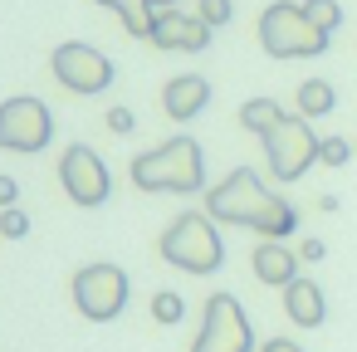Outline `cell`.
<instances>
[{"mask_svg": "<svg viewBox=\"0 0 357 352\" xmlns=\"http://www.w3.org/2000/svg\"><path fill=\"white\" fill-rule=\"evenodd\" d=\"M206 215L225 220V225H250L264 240H284L298 230V211L284 196H274L259 181V171H250V167H235L220 186L206 191Z\"/></svg>", "mask_w": 357, "mask_h": 352, "instance_id": "6da1fadb", "label": "cell"}, {"mask_svg": "<svg viewBox=\"0 0 357 352\" xmlns=\"http://www.w3.org/2000/svg\"><path fill=\"white\" fill-rule=\"evenodd\" d=\"M132 181L142 191H176V196H191L206 186V157H201V142L191 137H172L142 157H132Z\"/></svg>", "mask_w": 357, "mask_h": 352, "instance_id": "7a4b0ae2", "label": "cell"}, {"mask_svg": "<svg viewBox=\"0 0 357 352\" xmlns=\"http://www.w3.org/2000/svg\"><path fill=\"white\" fill-rule=\"evenodd\" d=\"M157 250H162V259H167L172 269H186V274H215V269L225 264L220 230H215V220H211L206 211L176 215V220L162 230Z\"/></svg>", "mask_w": 357, "mask_h": 352, "instance_id": "3957f363", "label": "cell"}, {"mask_svg": "<svg viewBox=\"0 0 357 352\" xmlns=\"http://www.w3.org/2000/svg\"><path fill=\"white\" fill-rule=\"evenodd\" d=\"M328 40L333 35H323L294 0H274L259 15V45H264L269 59H318L328 49Z\"/></svg>", "mask_w": 357, "mask_h": 352, "instance_id": "277c9868", "label": "cell"}, {"mask_svg": "<svg viewBox=\"0 0 357 352\" xmlns=\"http://www.w3.org/2000/svg\"><path fill=\"white\" fill-rule=\"evenodd\" d=\"M69 293H74V303H79L84 318H93V323H113V318L128 308V274H123L118 264L98 259V264H84V269L74 274Z\"/></svg>", "mask_w": 357, "mask_h": 352, "instance_id": "5b68a950", "label": "cell"}, {"mask_svg": "<svg viewBox=\"0 0 357 352\" xmlns=\"http://www.w3.org/2000/svg\"><path fill=\"white\" fill-rule=\"evenodd\" d=\"M191 352H255V332H250V318H245L235 293H211L206 298L201 332H196Z\"/></svg>", "mask_w": 357, "mask_h": 352, "instance_id": "8992f818", "label": "cell"}, {"mask_svg": "<svg viewBox=\"0 0 357 352\" xmlns=\"http://www.w3.org/2000/svg\"><path fill=\"white\" fill-rule=\"evenodd\" d=\"M259 142H264V157H269L274 181H298V176L318 162V142H323V137H313L308 118L298 113V118H284V123H279L274 132H264Z\"/></svg>", "mask_w": 357, "mask_h": 352, "instance_id": "52a82bcc", "label": "cell"}, {"mask_svg": "<svg viewBox=\"0 0 357 352\" xmlns=\"http://www.w3.org/2000/svg\"><path fill=\"white\" fill-rule=\"evenodd\" d=\"M50 137H54V113L35 93L0 103V147L6 152H45Z\"/></svg>", "mask_w": 357, "mask_h": 352, "instance_id": "ba28073f", "label": "cell"}, {"mask_svg": "<svg viewBox=\"0 0 357 352\" xmlns=\"http://www.w3.org/2000/svg\"><path fill=\"white\" fill-rule=\"evenodd\" d=\"M50 69H54V79H59L69 93H84V98L103 93V89L118 79L113 59H108L103 49L84 45V40H69V45H59V49L50 54Z\"/></svg>", "mask_w": 357, "mask_h": 352, "instance_id": "9c48e42d", "label": "cell"}, {"mask_svg": "<svg viewBox=\"0 0 357 352\" xmlns=\"http://www.w3.org/2000/svg\"><path fill=\"white\" fill-rule=\"evenodd\" d=\"M59 181H64L69 201H74V206H84V211H93V206H103V201L113 196L108 162H103L93 147H84V142H74V147L59 157Z\"/></svg>", "mask_w": 357, "mask_h": 352, "instance_id": "30bf717a", "label": "cell"}, {"mask_svg": "<svg viewBox=\"0 0 357 352\" xmlns=\"http://www.w3.org/2000/svg\"><path fill=\"white\" fill-rule=\"evenodd\" d=\"M152 45H157V49H186V54H196V49L211 45V25H206L201 15H186V10L167 6V10H157V20H152Z\"/></svg>", "mask_w": 357, "mask_h": 352, "instance_id": "8fae6325", "label": "cell"}, {"mask_svg": "<svg viewBox=\"0 0 357 352\" xmlns=\"http://www.w3.org/2000/svg\"><path fill=\"white\" fill-rule=\"evenodd\" d=\"M206 103H211V84H206L201 74H181V79H172V84L162 89V108H167L172 123H191Z\"/></svg>", "mask_w": 357, "mask_h": 352, "instance_id": "7c38bea8", "label": "cell"}, {"mask_svg": "<svg viewBox=\"0 0 357 352\" xmlns=\"http://www.w3.org/2000/svg\"><path fill=\"white\" fill-rule=\"evenodd\" d=\"M250 259H255V279L269 284V289H284V284L298 279V254H294L284 240H259Z\"/></svg>", "mask_w": 357, "mask_h": 352, "instance_id": "4fadbf2b", "label": "cell"}, {"mask_svg": "<svg viewBox=\"0 0 357 352\" xmlns=\"http://www.w3.org/2000/svg\"><path fill=\"white\" fill-rule=\"evenodd\" d=\"M284 313H289V323H298V328H318V323L328 318L323 289H318L313 279H294V284H284Z\"/></svg>", "mask_w": 357, "mask_h": 352, "instance_id": "5bb4252c", "label": "cell"}, {"mask_svg": "<svg viewBox=\"0 0 357 352\" xmlns=\"http://www.w3.org/2000/svg\"><path fill=\"white\" fill-rule=\"evenodd\" d=\"M98 6H108V10L123 20V30H128L132 40H152V20H157V10L147 6V0H98Z\"/></svg>", "mask_w": 357, "mask_h": 352, "instance_id": "9a60e30c", "label": "cell"}, {"mask_svg": "<svg viewBox=\"0 0 357 352\" xmlns=\"http://www.w3.org/2000/svg\"><path fill=\"white\" fill-rule=\"evenodd\" d=\"M289 113L274 103V98H250L245 108H240V128L245 132H255V137H264V132H274L279 123H284Z\"/></svg>", "mask_w": 357, "mask_h": 352, "instance_id": "2e32d148", "label": "cell"}, {"mask_svg": "<svg viewBox=\"0 0 357 352\" xmlns=\"http://www.w3.org/2000/svg\"><path fill=\"white\" fill-rule=\"evenodd\" d=\"M333 108H337V93H333L328 79H303V84H298V113H303V118H323V113H333Z\"/></svg>", "mask_w": 357, "mask_h": 352, "instance_id": "e0dca14e", "label": "cell"}, {"mask_svg": "<svg viewBox=\"0 0 357 352\" xmlns=\"http://www.w3.org/2000/svg\"><path fill=\"white\" fill-rule=\"evenodd\" d=\"M303 15H308L323 35H333V30L342 25V6H337V0H303Z\"/></svg>", "mask_w": 357, "mask_h": 352, "instance_id": "ac0fdd59", "label": "cell"}, {"mask_svg": "<svg viewBox=\"0 0 357 352\" xmlns=\"http://www.w3.org/2000/svg\"><path fill=\"white\" fill-rule=\"evenodd\" d=\"M181 313H186V298H181V293H172V289H162V293L152 298V318H157L162 328H172V323H181Z\"/></svg>", "mask_w": 357, "mask_h": 352, "instance_id": "d6986e66", "label": "cell"}, {"mask_svg": "<svg viewBox=\"0 0 357 352\" xmlns=\"http://www.w3.org/2000/svg\"><path fill=\"white\" fill-rule=\"evenodd\" d=\"M318 162L323 167H347L352 162V142L347 137H323L318 142Z\"/></svg>", "mask_w": 357, "mask_h": 352, "instance_id": "ffe728a7", "label": "cell"}, {"mask_svg": "<svg viewBox=\"0 0 357 352\" xmlns=\"http://www.w3.org/2000/svg\"><path fill=\"white\" fill-rule=\"evenodd\" d=\"M0 235H6V240H25L30 235V215L15 211V206H6V211H0Z\"/></svg>", "mask_w": 357, "mask_h": 352, "instance_id": "44dd1931", "label": "cell"}, {"mask_svg": "<svg viewBox=\"0 0 357 352\" xmlns=\"http://www.w3.org/2000/svg\"><path fill=\"white\" fill-rule=\"evenodd\" d=\"M211 30L215 25H230V15H235V6H230V0H201V10H196Z\"/></svg>", "mask_w": 357, "mask_h": 352, "instance_id": "7402d4cb", "label": "cell"}, {"mask_svg": "<svg viewBox=\"0 0 357 352\" xmlns=\"http://www.w3.org/2000/svg\"><path fill=\"white\" fill-rule=\"evenodd\" d=\"M108 128H113V132H132V128H137L132 108H108Z\"/></svg>", "mask_w": 357, "mask_h": 352, "instance_id": "603a6c76", "label": "cell"}, {"mask_svg": "<svg viewBox=\"0 0 357 352\" xmlns=\"http://www.w3.org/2000/svg\"><path fill=\"white\" fill-rule=\"evenodd\" d=\"M15 201H20V181L15 176H0V211L15 206Z\"/></svg>", "mask_w": 357, "mask_h": 352, "instance_id": "cb8c5ba5", "label": "cell"}, {"mask_svg": "<svg viewBox=\"0 0 357 352\" xmlns=\"http://www.w3.org/2000/svg\"><path fill=\"white\" fill-rule=\"evenodd\" d=\"M323 254H328V250H323V240H303V250H298V259H308V264H313V259H323Z\"/></svg>", "mask_w": 357, "mask_h": 352, "instance_id": "d4e9b609", "label": "cell"}, {"mask_svg": "<svg viewBox=\"0 0 357 352\" xmlns=\"http://www.w3.org/2000/svg\"><path fill=\"white\" fill-rule=\"evenodd\" d=\"M259 352H303V347H298V342H289V337H269Z\"/></svg>", "mask_w": 357, "mask_h": 352, "instance_id": "484cf974", "label": "cell"}, {"mask_svg": "<svg viewBox=\"0 0 357 352\" xmlns=\"http://www.w3.org/2000/svg\"><path fill=\"white\" fill-rule=\"evenodd\" d=\"M147 6H152V10H167V6H176V0H147Z\"/></svg>", "mask_w": 357, "mask_h": 352, "instance_id": "4316f807", "label": "cell"}]
</instances>
